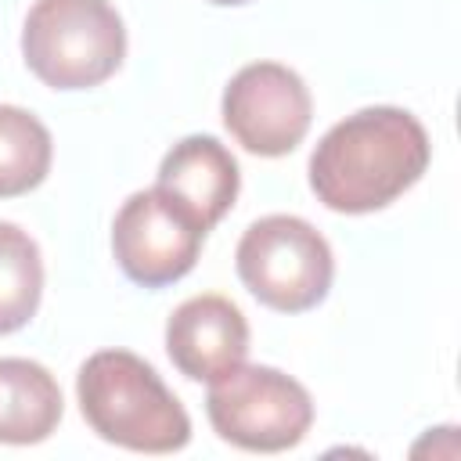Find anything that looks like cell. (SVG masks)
<instances>
[{"instance_id":"6da1fadb","label":"cell","mask_w":461,"mask_h":461,"mask_svg":"<svg viewBox=\"0 0 461 461\" xmlns=\"http://www.w3.org/2000/svg\"><path fill=\"white\" fill-rule=\"evenodd\" d=\"M425 126L393 104L335 122L310 155V191L331 212H375L396 202L429 169Z\"/></svg>"},{"instance_id":"7a4b0ae2","label":"cell","mask_w":461,"mask_h":461,"mask_svg":"<svg viewBox=\"0 0 461 461\" xmlns=\"http://www.w3.org/2000/svg\"><path fill=\"white\" fill-rule=\"evenodd\" d=\"M76 400L86 425L104 443L137 454H173L191 439V418L184 403L137 353H94L76 375Z\"/></svg>"},{"instance_id":"3957f363","label":"cell","mask_w":461,"mask_h":461,"mask_svg":"<svg viewBox=\"0 0 461 461\" xmlns=\"http://www.w3.org/2000/svg\"><path fill=\"white\" fill-rule=\"evenodd\" d=\"M29 72L54 90H90L126 58V29L108 0H36L22 25Z\"/></svg>"},{"instance_id":"277c9868","label":"cell","mask_w":461,"mask_h":461,"mask_svg":"<svg viewBox=\"0 0 461 461\" xmlns=\"http://www.w3.org/2000/svg\"><path fill=\"white\" fill-rule=\"evenodd\" d=\"M205 414L223 443L252 454H281L306 439L313 400L277 367L238 364L209 382Z\"/></svg>"},{"instance_id":"5b68a950","label":"cell","mask_w":461,"mask_h":461,"mask_svg":"<svg viewBox=\"0 0 461 461\" xmlns=\"http://www.w3.org/2000/svg\"><path fill=\"white\" fill-rule=\"evenodd\" d=\"M241 285L277 313L313 310L335 277V259L324 234L299 216H263L238 241Z\"/></svg>"},{"instance_id":"8992f818","label":"cell","mask_w":461,"mask_h":461,"mask_svg":"<svg viewBox=\"0 0 461 461\" xmlns=\"http://www.w3.org/2000/svg\"><path fill=\"white\" fill-rule=\"evenodd\" d=\"M313 119V97L299 72L277 61L238 68L223 90V126L230 137L263 158L288 155L303 144Z\"/></svg>"},{"instance_id":"52a82bcc","label":"cell","mask_w":461,"mask_h":461,"mask_svg":"<svg viewBox=\"0 0 461 461\" xmlns=\"http://www.w3.org/2000/svg\"><path fill=\"white\" fill-rule=\"evenodd\" d=\"M205 230L158 187L137 191L122 202L112 223V252L122 274L144 288H166L191 274Z\"/></svg>"},{"instance_id":"ba28073f","label":"cell","mask_w":461,"mask_h":461,"mask_svg":"<svg viewBox=\"0 0 461 461\" xmlns=\"http://www.w3.org/2000/svg\"><path fill=\"white\" fill-rule=\"evenodd\" d=\"M166 353L191 382H212L245 364L249 324L227 295H194L166 321Z\"/></svg>"},{"instance_id":"9c48e42d","label":"cell","mask_w":461,"mask_h":461,"mask_svg":"<svg viewBox=\"0 0 461 461\" xmlns=\"http://www.w3.org/2000/svg\"><path fill=\"white\" fill-rule=\"evenodd\" d=\"M238 162L216 137H184L173 144L158 166V191L173 198L205 234L227 216L238 198Z\"/></svg>"},{"instance_id":"30bf717a","label":"cell","mask_w":461,"mask_h":461,"mask_svg":"<svg viewBox=\"0 0 461 461\" xmlns=\"http://www.w3.org/2000/svg\"><path fill=\"white\" fill-rule=\"evenodd\" d=\"M58 378L25 357L0 360V443L32 447L43 443L61 421Z\"/></svg>"},{"instance_id":"8fae6325","label":"cell","mask_w":461,"mask_h":461,"mask_svg":"<svg viewBox=\"0 0 461 461\" xmlns=\"http://www.w3.org/2000/svg\"><path fill=\"white\" fill-rule=\"evenodd\" d=\"M50 158L54 144L47 126L18 104H0V198L40 187L50 173Z\"/></svg>"},{"instance_id":"7c38bea8","label":"cell","mask_w":461,"mask_h":461,"mask_svg":"<svg viewBox=\"0 0 461 461\" xmlns=\"http://www.w3.org/2000/svg\"><path fill=\"white\" fill-rule=\"evenodd\" d=\"M43 295V259L36 241L18 227L0 220V335L25 328Z\"/></svg>"},{"instance_id":"4fadbf2b","label":"cell","mask_w":461,"mask_h":461,"mask_svg":"<svg viewBox=\"0 0 461 461\" xmlns=\"http://www.w3.org/2000/svg\"><path fill=\"white\" fill-rule=\"evenodd\" d=\"M209 4H220V7H234V4H249V0H209Z\"/></svg>"}]
</instances>
